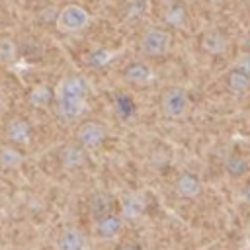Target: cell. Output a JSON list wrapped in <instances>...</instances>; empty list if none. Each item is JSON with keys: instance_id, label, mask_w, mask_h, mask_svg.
<instances>
[{"instance_id": "17", "label": "cell", "mask_w": 250, "mask_h": 250, "mask_svg": "<svg viewBox=\"0 0 250 250\" xmlns=\"http://www.w3.org/2000/svg\"><path fill=\"white\" fill-rule=\"evenodd\" d=\"M225 88L232 94H244L250 90V74H246L244 70L232 66L227 74H225Z\"/></svg>"}, {"instance_id": "6", "label": "cell", "mask_w": 250, "mask_h": 250, "mask_svg": "<svg viewBox=\"0 0 250 250\" xmlns=\"http://www.w3.org/2000/svg\"><path fill=\"white\" fill-rule=\"evenodd\" d=\"M55 250H90V244L80 227L66 225L55 236Z\"/></svg>"}, {"instance_id": "27", "label": "cell", "mask_w": 250, "mask_h": 250, "mask_svg": "<svg viewBox=\"0 0 250 250\" xmlns=\"http://www.w3.org/2000/svg\"><path fill=\"white\" fill-rule=\"evenodd\" d=\"M207 2H211V4H223V2H227V0H207Z\"/></svg>"}, {"instance_id": "24", "label": "cell", "mask_w": 250, "mask_h": 250, "mask_svg": "<svg viewBox=\"0 0 250 250\" xmlns=\"http://www.w3.org/2000/svg\"><path fill=\"white\" fill-rule=\"evenodd\" d=\"M236 68H240V70H244L246 74H250V51L248 53H244L238 61H236V64H234Z\"/></svg>"}, {"instance_id": "1", "label": "cell", "mask_w": 250, "mask_h": 250, "mask_svg": "<svg viewBox=\"0 0 250 250\" xmlns=\"http://www.w3.org/2000/svg\"><path fill=\"white\" fill-rule=\"evenodd\" d=\"M172 47V33L166 27L150 25L139 37V51L148 59L164 57Z\"/></svg>"}, {"instance_id": "8", "label": "cell", "mask_w": 250, "mask_h": 250, "mask_svg": "<svg viewBox=\"0 0 250 250\" xmlns=\"http://www.w3.org/2000/svg\"><path fill=\"white\" fill-rule=\"evenodd\" d=\"M57 160L64 170H78L88 162V150L76 143H66L59 148Z\"/></svg>"}, {"instance_id": "18", "label": "cell", "mask_w": 250, "mask_h": 250, "mask_svg": "<svg viewBox=\"0 0 250 250\" xmlns=\"http://www.w3.org/2000/svg\"><path fill=\"white\" fill-rule=\"evenodd\" d=\"M86 109V102H55V113L61 121H76Z\"/></svg>"}, {"instance_id": "23", "label": "cell", "mask_w": 250, "mask_h": 250, "mask_svg": "<svg viewBox=\"0 0 250 250\" xmlns=\"http://www.w3.org/2000/svg\"><path fill=\"white\" fill-rule=\"evenodd\" d=\"M115 57L113 51H107V49H94L90 55H88V62L92 68H104L111 62V59Z\"/></svg>"}, {"instance_id": "14", "label": "cell", "mask_w": 250, "mask_h": 250, "mask_svg": "<svg viewBox=\"0 0 250 250\" xmlns=\"http://www.w3.org/2000/svg\"><path fill=\"white\" fill-rule=\"evenodd\" d=\"M88 211L92 215V221L115 211L113 209V197L107 193V191H94L88 199Z\"/></svg>"}, {"instance_id": "12", "label": "cell", "mask_w": 250, "mask_h": 250, "mask_svg": "<svg viewBox=\"0 0 250 250\" xmlns=\"http://www.w3.org/2000/svg\"><path fill=\"white\" fill-rule=\"evenodd\" d=\"M229 37L221 31V29H205L199 37V47L207 53V55H221L229 49Z\"/></svg>"}, {"instance_id": "10", "label": "cell", "mask_w": 250, "mask_h": 250, "mask_svg": "<svg viewBox=\"0 0 250 250\" xmlns=\"http://www.w3.org/2000/svg\"><path fill=\"white\" fill-rule=\"evenodd\" d=\"M123 229V219L117 211H111L100 219L94 221V234L102 240H111L115 238Z\"/></svg>"}, {"instance_id": "22", "label": "cell", "mask_w": 250, "mask_h": 250, "mask_svg": "<svg viewBox=\"0 0 250 250\" xmlns=\"http://www.w3.org/2000/svg\"><path fill=\"white\" fill-rule=\"evenodd\" d=\"M225 168H227V174L230 178H240L248 172V160L244 156H238V154H232L227 158L225 162Z\"/></svg>"}, {"instance_id": "28", "label": "cell", "mask_w": 250, "mask_h": 250, "mask_svg": "<svg viewBox=\"0 0 250 250\" xmlns=\"http://www.w3.org/2000/svg\"><path fill=\"white\" fill-rule=\"evenodd\" d=\"M242 2H244V4H246V6L250 8V0H242Z\"/></svg>"}, {"instance_id": "5", "label": "cell", "mask_w": 250, "mask_h": 250, "mask_svg": "<svg viewBox=\"0 0 250 250\" xmlns=\"http://www.w3.org/2000/svg\"><path fill=\"white\" fill-rule=\"evenodd\" d=\"M107 139V127L100 119H86L76 127L74 143L80 145L86 150H94L102 146V143Z\"/></svg>"}, {"instance_id": "13", "label": "cell", "mask_w": 250, "mask_h": 250, "mask_svg": "<svg viewBox=\"0 0 250 250\" xmlns=\"http://www.w3.org/2000/svg\"><path fill=\"white\" fill-rule=\"evenodd\" d=\"M145 199L141 193H125L121 197V205H119V215L123 221H137L139 217H143L145 213Z\"/></svg>"}, {"instance_id": "19", "label": "cell", "mask_w": 250, "mask_h": 250, "mask_svg": "<svg viewBox=\"0 0 250 250\" xmlns=\"http://www.w3.org/2000/svg\"><path fill=\"white\" fill-rule=\"evenodd\" d=\"M27 102L33 107H49L53 104V88L47 84H35L27 94Z\"/></svg>"}, {"instance_id": "26", "label": "cell", "mask_w": 250, "mask_h": 250, "mask_svg": "<svg viewBox=\"0 0 250 250\" xmlns=\"http://www.w3.org/2000/svg\"><path fill=\"white\" fill-rule=\"evenodd\" d=\"M242 197H244V201H248V203H250V180L244 184V189H242Z\"/></svg>"}, {"instance_id": "21", "label": "cell", "mask_w": 250, "mask_h": 250, "mask_svg": "<svg viewBox=\"0 0 250 250\" xmlns=\"http://www.w3.org/2000/svg\"><path fill=\"white\" fill-rule=\"evenodd\" d=\"M18 61V47L12 37H0V66H14Z\"/></svg>"}, {"instance_id": "7", "label": "cell", "mask_w": 250, "mask_h": 250, "mask_svg": "<svg viewBox=\"0 0 250 250\" xmlns=\"http://www.w3.org/2000/svg\"><path fill=\"white\" fill-rule=\"evenodd\" d=\"M31 135H33V129H31V123L21 117V115H14L6 121L4 125V137L8 141V145H14V146H23L31 141Z\"/></svg>"}, {"instance_id": "2", "label": "cell", "mask_w": 250, "mask_h": 250, "mask_svg": "<svg viewBox=\"0 0 250 250\" xmlns=\"http://www.w3.org/2000/svg\"><path fill=\"white\" fill-rule=\"evenodd\" d=\"M92 21L90 12L80 6V4H66L59 10L57 20H55V27L59 33L62 35H70V33H78L82 29H86Z\"/></svg>"}, {"instance_id": "16", "label": "cell", "mask_w": 250, "mask_h": 250, "mask_svg": "<svg viewBox=\"0 0 250 250\" xmlns=\"http://www.w3.org/2000/svg\"><path fill=\"white\" fill-rule=\"evenodd\" d=\"M162 18H164V23L170 27H184L188 21V10L180 0H172L164 6Z\"/></svg>"}, {"instance_id": "4", "label": "cell", "mask_w": 250, "mask_h": 250, "mask_svg": "<svg viewBox=\"0 0 250 250\" xmlns=\"http://www.w3.org/2000/svg\"><path fill=\"white\" fill-rule=\"evenodd\" d=\"M88 80L80 74H68L59 80L53 90V102H86L88 96Z\"/></svg>"}, {"instance_id": "3", "label": "cell", "mask_w": 250, "mask_h": 250, "mask_svg": "<svg viewBox=\"0 0 250 250\" xmlns=\"http://www.w3.org/2000/svg\"><path fill=\"white\" fill-rule=\"evenodd\" d=\"M191 107V100L186 88L168 86L160 96V111L168 119H184Z\"/></svg>"}, {"instance_id": "20", "label": "cell", "mask_w": 250, "mask_h": 250, "mask_svg": "<svg viewBox=\"0 0 250 250\" xmlns=\"http://www.w3.org/2000/svg\"><path fill=\"white\" fill-rule=\"evenodd\" d=\"M23 162V154L14 145H0V164L4 168H18Z\"/></svg>"}, {"instance_id": "11", "label": "cell", "mask_w": 250, "mask_h": 250, "mask_svg": "<svg viewBox=\"0 0 250 250\" xmlns=\"http://www.w3.org/2000/svg\"><path fill=\"white\" fill-rule=\"evenodd\" d=\"M203 186H201V180L197 174L193 172H182L176 180H174V193L178 197H184V199H193L201 193Z\"/></svg>"}, {"instance_id": "15", "label": "cell", "mask_w": 250, "mask_h": 250, "mask_svg": "<svg viewBox=\"0 0 250 250\" xmlns=\"http://www.w3.org/2000/svg\"><path fill=\"white\" fill-rule=\"evenodd\" d=\"M150 10V0H125L121 4V18L127 23H137Z\"/></svg>"}, {"instance_id": "25", "label": "cell", "mask_w": 250, "mask_h": 250, "mask_svg": "<svg viewBox=\"0 0 250 250\" xmlns=\"http://www.w3.org/2000/svg\"><path fill=\"white\" fill-rule=\"evenodd\" d=\"M113 250H143L139 242H133V240H125V242H119Z\"/></svg>"}, {"instance_id": "9", "label": "cell", "mask_w": 250, "mask_h": 250, "mask_svg": "<svg viewBox=\"0 0 250 250\" xmlns=\"http://www.w3.org/2000/svg\"><path fill=\"white\" fill-rule=\"evenodd\" d=\"M121 78L133 86H146L152 82L154 78V70L150 68V64L143 62V61H131L123 66L121 70Z\"/></svg>"}]
</instances>
